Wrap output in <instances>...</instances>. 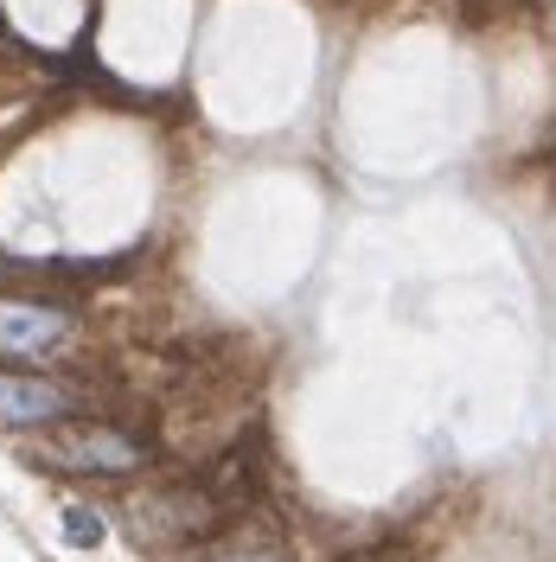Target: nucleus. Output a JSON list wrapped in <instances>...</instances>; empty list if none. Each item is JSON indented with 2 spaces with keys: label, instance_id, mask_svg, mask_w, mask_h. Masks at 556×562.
<instances>
[{
  "label": "nucleus",
  "instance_id": "f257e3e1",
  "mask_svg": "<svg viewBox=\"0 0 556 562\" xmlns=\"http://www.w3.org/2000/svg\"><path fill=\"white\" fill-rule=\"evenodd\" d=\"M147 441L129 435V428H109V422H70L45 441V460L52 467H70V473H135L147 467Z\"/></svg>",
  "mask_w": 556,
  "mask_h": 562
},
{
  "label": "nucleus",
  "instance_id": "f03ea898",
  "mask_svg": "<svg viewBox=\"0 0 556 562\" xmlns=\"http://www.w3.org/2000/svg\"><path fill=\"white\" fill-rule=\"evenodd\" d=\"M70 333L65 307H33V301H0V351L7 358H45Z\"/></svg>",
  "mask_w": 556,
  "mask_h": 562
},
{
  "label": "nucleus",
  "instance_id": "7ed1b4c3",
  "mask_svg": "<svg viewBox=\"0 0 556 562\" xmlns=\"http://www.w3.org/2000/svg\"><path fill=\"white\" fill-rule=\"evenodd\" d=\"M77 396L52 378H26V371H0V422L7 428H38V422H65Z\"/></svg>",
  "mask_w": 556,
  "mask_h": 562
},
{
  "label": "nucleus",
  "instance_id": "20e7f679",
  "mask_svg": "<svg viewBox=\"0 0 556 562\" xmlns=\"http://www.w3.org/2000/svg\"><path fill=\"white\" fill-rule=\"evenodd\" d=\"M65 537H70V543H84V550H97V543H103V518H97V512H84V505H70V512H65Z\"/></svg>",
  "mask_w": 556,
  "mask_h": 562
},
{
  "label": "nucleus",
  "instance_id": "39448f33",
  "mask_svg": "<svg viewBox=\"0 0 556 562\" xmlns=\"http://www.w3.org/2000/svg\"><path fill=\"white\" fill-rule=\"evenodd\" d=\"M211 562H281V557H263V550H231V557H211Z\"/></svg>",
  "mask_w": 556,
  "mask_h": 562
},
{
  "label": "nucleus",
  "instance_id": "423d86ee",
  "mask_svg": "<svg viewBox=\"0 0 556 562\" xmlns=\"http://www.w3.org/2000/svg\"><path fill=\"white\" fill-rule=\"evenodd\" d=\"M7 276H13V262H0V281H7Z\"/></svg>",
  "mask_w": 556,
  "mask_h": 562
},
{
  "label": "nucleus",
  "instance_id": "0eeeda50",
  "mask_svg": "<svg viewBox=\"0 0 556 562\" xmlns=\"http://www.w3.org/2000/svg\"><path fill=\"white\" fill-rule=\"evenodd\" d=\"M551 173H556V147H551Z\"/></svg>",
  "mask_w": 556,
  "mask_h": 562
}]
</instances>
